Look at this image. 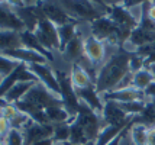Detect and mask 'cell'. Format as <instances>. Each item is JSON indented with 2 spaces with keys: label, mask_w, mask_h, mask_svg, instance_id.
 I'll list each match as a JSON object with an SVG mask.
<instances>
[{
  "label": "cell",
  "mask_w": 155,
  "mask_h": 145,
  "mask_svg": "<svg viewBox=\"0 0 155 145\" xmlns=\"http://www.w3.org/2000/svg\"><path fill=\"white\" fill-rule=\"evenodd\" d=\"M148 129L149 126L147 124H142L134 119V122L128 128V138L130 141V145H147Z\"/></svg>",
  "instance_id": "obj_20"
},
{
  "label": "cell",
  "mask_w": 155,
  "mask_h": 145,
  "mask_svg": "<svg viewBox=\"0 0 155 145\" xmlns=\"http://www.w3.org/2000/svg\"><path fill=\"white\" fill-rule=\"evenodd\" d=\"M101 119L106 126H115L120 129H126L129 125L134 122L135 117L128 116L125 112L122 110L119 103L115 102H104V107L101 112Z\"/></svg>",
  "instance_id": "obj_7"
},
{
  "label": "cell",
  "mask_w": 155,
  "mask_h": 145,
  "mask_svg": "<svg viewBox=\"0 0 155 145\" xmlns=\"http://www.w3.org/2000/svg\"><path fill=\"white\" fill-rule=\"evenodd\" d=\"M0 145H6V142H5V138H0Z\"/></svg>",
  "instance_id": "obj_37"
},
{
  "label": "cell",
  "mask_w": 155,
  "mask_h": 145,
  "mask_svg": "<svg viewBox=\"0 0 155 145\" xmlns=\"http://www.w3.org/2000/svg\"><path fill=\"white\" fill-rule=\"evenodd\" d=\"M31 71L35 74L41 84H44L49 91L55 93L57 96H60V84H58V78L55 74V70L49 65V64H34L29 65Z\"/></svg>",
  "instance_id": "obj_9"
},
{
  "label": "cell",
  "mask_w": 155,
  "mask_h": 145,
  "mask_svg": "<svg viewBox=\"0 0 155 145\" xmlns=\"http://www.w3.org/2000/svg\"><path fill=\"white\" fill-rule=\"evenodd\" d=\"M10 131H12V122L6 117L0 116V138H6Z\"/></svg>",
  "instance_id": "obj_31"
},
{
  "label": "cell",
  "mask_w": 155,
  "mask_h": 145,
  "mask_svg": "<svg viewBox=\"0 0 155 145\" xmlns=\"http://www.w3.org/2000/svg\"><path fill=\"white\" fill-rule=\"evenodd\" d=\"M2 81H3V80H2V78H0V84H2Z\"/></svg>",
  "instance_id": "obj_39"
},
{
  "label": "cell",
  "mask_w": 155,
  "mask_h": 145,
  "mask_svg": "<svg viewBox=\"0 0 155 145\" xmlns=\"http://www.w3.org/2000/svg\"><path fill=\"white\" fill-rule=\"evenodd\" d=\"M55 74L58 78V84H60V97L62 100V104L65 107V110L70 113V116L74 119L78 113L80 109V100L77 97L75 89L73 87V84L70 81V76H67L65 71L62 70H55Z\"/></svg>",
  "instance_id": "obj_3"
},
{
  "label": "cell",
  "mask_w": 155,
  "mask_h": 145,
  "mask_svg": "<svg viewBox=\"0 0 155 145\" xmlns=\"http://www.w3.org/2000/svg\"><path fill=\"white\" fill-rule=\"evenodd\" d=\"M22 47L23 45L20 39V32L0 29V54H5V52L22 48Z\"/></svg>",
  "instance_id": "obj_19"
},
{
  "label": "cell",
  "mask_w": 155,
  "mask_h": 145,
  "mask_svg": "<svg viewBox=\"0 0 155 145\" xmlns=\"http://www.w3.org/2000/svg\"><path fill=\"white\" fill-rule=\"evenodd\" d=\"M52 139L57 144H65L70 141V124L54 125V135Z\"/></svg>",
  "instance_id": "obj_27"
},
{
  "label": "cell",
  "mask_w": 155,
  "mask_h": 145,
  "mask_svg": "<svg viewBox=\"0 0 155 145\" xmlns=\"http://www.w3.org/2000/svg\"><path fill=\"white\" fill-rule=\"evenodd\" d=\"M19 65H20V62H18L16 60L5 55V54H0V78L5 80V78L10 76Z\"/></svg>",
  "instance_id": "obj_26"
},
{
  "label": "cell",
  "mask_w": 155,
  "mask_h": 145,
  "mask_svg": "<svg viewBox=\"0 0 155 145\" xmlns=\"http://www.w3.org/2000/svg\"><path fill=\"white\" fill-rule=\"evenodd\" d=\"M19 81H38V78H36L35 74L31 71L29 65L20 64L10 76L6 77V78L2 81V84H0V99L5 96V93H6L12 86H15V84L19 83Z\"/></svg>",
  "instance_id": "obj_11"
},
{
  "label": "cell",
  "mask_w": 155,
  "mask_h": 145,
  "mask_svg": "<svg viewBox=\"0 0 155 145\" xmlns=\"http://www.w3.org/2000/svg\"><path fill=\"white\" fill-rule=\"evenodd\" d=\"M109 18L115 22L116 25L123 31H128L132 32L135 28L139 26V23L135 18L132 16V13L129 12L126 7L123 6L122 3H115V5H110V10H109Z\"/></svg>",
  "instance_id": "obj_10"
},
{
  "label": "cell",
  "mask_w": 155,
  "mask_h": 145,
  "mask_svg": "<svg viewBox=\"0 0 155 145\" xmlns=\"http://www.w3.org/2000/svg\"><path fill=\"white\" fill-rule=\"evenodd\" d=\"M20 39H22V45H23L25 48H29V49H32V51H36V52L42 54L44 57H47L48 60H52V58H54V55H52L51 52H48L47 49L42 47V44H41L39 39L36 38L35 32H31V31L25 29V31H22V32H20Z\"/></svg>",
  "instance_id": "obj_22"
},
{
  "label": "cell",
  "mask_w": 155,
  "mask_h": 145,
  "mask_svg": "<svg viewBox=\"0 0 155 145\" xmlns=\"http://www.w3.org/2000/svg\"><path fill=\"white\" fill-rule=\"evenodd\" d=\"M155 81V76L152 73V70L145 67V68L139 70L136 73H132V87L139 91H145L151 84Z\"/></svg>",
  "instance_id": "obj_23"
},
{
  "label": "cell",
  "mask_w": 155,
  "mask_h": 145,
  "mask_svg": "<svg viewBox=\"0 0 155 145\" xmlns=\"http://www.w3.org/2000/svg\"><path fill=\"white\" fill-rule=\"evenodd\" d=\"M106 125L101 115L91 110L84 103L80 104L77 116L70 124V141L74 145H84L88 142H96L99 133Z\"/></svg>",
  "instance_id": "obj_2"
},
{
  "label": "cell",
  "mask_w": 155,
  "mask_h": 145,
  "mask_svg": "<svg viewBox=\"0 0 155 145\" xmlns=\"http://www.w3.org/2000/svg\"><path fill=\"white\" fill-rule=\"evenodd\" d=\"M64 145H74V144H71V142H65ZM84 145H94V142H88V144H84Z\"/></svg>",
  "instance_id": "obj_36"
},
{
  "label": "cell",
  "mask_w": 155,
  "mask_h": 145,
  "mask_svg": "<svg viewBox=\"0 0 155 145\" xmlns=\"http://www.w3.org/2000/svg\"><path fill=\"white\" fill-rule=\"evenodd\" d=\"M54 139L52 138H47V139H42V141H38V142H35L32 145H54Z\"/></svg>",
  "instance_id": "obj_35"
},
{
  "label": "cell",
  "mask_w": 155,
  "mask_h": 145,
  "mask_svg": "<svg viewBox=\"0 0 155 145\" xmlns=\"http://www.w3.org/2000/svg\"><path fill=\"white\" fill-rule=\"evenodd\" d=\"M123 131H125V129L115 128V126H104V128L101 129V132L99 133L94 145H109L112 141H115Z\"/></svg>",
  "instance_id": "obj_25"
},
{
  "label": "cell",
  "mask_w": 155,
  "mask_h": 145,
  "mask_svg": "<svg viewBox=\"0 0 155 145\" xmlns=\"http://www.w3.org/2000/svg\"><path fill=\"white\" fill-rule=\"evenodd\" d=\"M35 35L42 44V47L47 49L48 52L54 51H61L60 45V36H58V26L54 25L52 22L42 18L38 23V28L35 29Z\"/></svg>",
  "instance_id": "obj_6"
},
{
  "label": "cell",
  "mask_w": 155,
  "mask_h": 145,
  "mask_svg": "<svg viewBox=\"0 0 155 145\" xmlns=\"http://www.w3.org/2000/svg\"><path fill=\"white\" fill-rule=\"evenodd\" d=\"M107 45L103 41L97 39L91 34L84 35V58L88 60L90 64H93L96 68H100L109 58Z\"/></svg>",
  "instance_id": "obj_5"
},
{
  "label": "cell",
  "mask_w": 155,
  "mask_h": 145,
  "mask_svg": "<svg viewBox=\"0 0 155 145\" xmlns=\"http://www.w3.org/2000/svg\"><path fill=\"white\" fill-rule=\"evenodd\" d=\"M0 29H7L15 32L25 31V25L22 23L19 16L9 3H0Z\"/></svg>",
  "instance_id": "obj_14"
},
{
  "label": "cell",
  "mask_w": 155,
  "mask_h": 145,
  "mask_svg": "<svg viewBox=\"0 0 155 145\" xmlns=\"http://www.w3.org/2000/svg\"><path fill=\"white\" fill-rule=\"evenodd\" d=\"M41 9H42L44 18L48 19L49 22H52L57 26H64L67 23L75 22L65 10V7L62 6L61 2H44L41 5Z\"/></svg>",
  "instance_id": "obj_8"
},
{
  "label": "cell",
  "mask_w": 155,
  "mask_h": 145,
  "mask_svg": "<svg viewBox=\"0 0 155 145\" xmlns=\"http://www.w3.org/2000/svg\"><path fill=\"white\" fill-rule=\"evenodd\" d=\"M5 142H6V145H26L25 138H23V132L13 129V128L7 133V137L5 138Z\"/></svg>",
  "instance_id": "obj_29"
},
{
  "label": "cell",
  "mask_w": 155,
  "mask_h": 145,
  "mask_svg": "<svg viewBox=\"0 0 155 145\" xmlns=\"http://www.w3.org/2000/svg\"><path fill=\"white\" fill-rule=\"evenodd\" d=\"M75 93H77V97H78L80 103H84L91 110H94L96 113L101 115L103 107H104V100H103V96L97 91L94 84L90 86V87H86V89L75 90Z\"/></svg>",
  "instance_id": "obj_12"
},
{
  "label": "cell",
  "mask_w": 155,
  "mask_h": 145,
  "mask_svg": "<svg viewBox=\"0 0 155 145\" xmlns=\"http://www.w3.org/2000/svg\"><path fill=\"white\" fill-rule=\"evenodd\" d=\"M61 54L65 61L71 62V65L80 62V60L84 57V35L81 34L80 28H78L77 36L61 51Z\"/></svg>",
  "instance_id": "obj_16"
},
{
  "label": "cell",
  "mask_w": 155,
  "mask_h": 145,
  "mask_svg": "<svg viewBox=\"0 0 155 145\" xmlns=\"http://www.w3.org/2000/svg\"><path fill=\"white\" fill-rule=\"evenodd\" d=\"M36 83L38 81H19V83H16L15 86H12L10 89L7 90L5 93V96L2 97L0 100H5L7 103L18 104L19 102H22L25 99V96L29 93V90L32 89Z\"/></svg>",
  "instance_id": "obj_18"
},
{
  "label": "cell",
  "mask_w": 155,
  "mask_h": 145,
  "mask_svg": "<svg viewBox=\"0 0 155 145\" xmlns=\"http://www.w3.org/2000/svg\"><path fill=\"white\" fill-rule=\"evenodd\" d=\"M104 102H115V103H129V102H138V100H147L145 94L134 87L128 89H116L106 94H103Z\"/></svg>",
  "instance_id": "obj_13"
},
{
  "label": "cell",
  "mask_w": 155,
  "mask_h": 145,
  "mask_svg": "<svg viewBox=\"0 0 155 145\" xmlns=\"http://www.w3.org/2000/svg\"><path fill=\"white\" fill-rule=\"evenodd\" d=\"M78 34V26L77 23H67L64 26H58V36H60V45H61V51L67 47L70 42L74 39Z\"/></svg>",
  "instance_id": "obj_24"
},
{
  "label": "cell",
  "mask_w": 155,
  "mask_h": 145,
  "mask_svg": "<svg viewBox=\"0 0 155 145\" xmlns=\"http://www.w3.org/2000/svg\"><path fill=\"white\" fill-rule=\"evenodd\" d=\"M68 76H70V81H71V84H73V87L75 90L86 89V87H90V86L94 84V81L91 80V77L88 76V73L81 65H78V64L71 65Z\"/></svg>",
  "instance_id": "obj_21"
},
{
  "label": "cell",
  "mask_w": 155,
  "mask_h": 145,
  "mask_svg": "<svg viewBox=\"0 0 155 145\" xmlns=\"http://www.w3.org/2000/svg\"><path fill=\"white\" fill-rule=\"evenodd\" d=\"M147 145H155V125L149 126V129H148V139H147Z\"/></svg>",
  "instance_id": "obj_34"
},
{
  "label": "cell",
  "mask_w": 155,
  "mask_h": 145,
  "mask_svg": "<svg viewBox=\"0 0 155 145\" xmlns=\"http://www.w3.org/2000/svg\"><path fill=\"white\" fill-rule=\"evenodd\" d=\"M61 3L74 21L78 19L91 23L103 16L96 2H61Z\"/></svg>",
  "instance_id": "obj_4"
},
{
  "label": "cell",
  "mask_w": 155,
  "mask_h": 145,
  "mask_svg": "<svg viewBox=\"0 0 155 145\" xmlns=\"http://www.w3.org/2000/svg\"><path fill=\"white\" fill-rule=\"evenodd\" d=\"M54 145H64V144H57V142H55V144Z\"/></svg>",
  "instance_id": "obj_38"
},
{
  "label": "cell",
  "mask_w": 155,
  "mask_h": 145,
  "mask_svg": "<svg viewBox=\"0 0 155 145\" xmlns=\"http://www.w3.org/2000/svg\"><path fill=\"white\" fill-rule=\"evenodd\" d=\"M147 67V62H145V58L138 54H132L130 55V61H129V70L130 73H136L139 70L145 68Z\"/></svg>",
  "instance_id": "obj_30"
},
{
  "label": "cell",
  "mask_w": 155,
  "mask_h": 145,
  "mask_svg": "<svg viewBox=\"0 0 155 145\" xmlns=\"http://www.w3.org/2000/svg\"><path fill=\"white\" fill-rule=\"evenodd\" d=\"M130 55L132 54L123 48L115 49L113 52H110L106 62L99 68L94 86L101 96L117 89L119 84L123 81V78L130 73L129 70Z\"/></svg>",
  "instance_id": "obj_1"
},
{
  "label": "cell",
  "mask_w": 155,
  "mask_h": 145,
  "mask_svg": "<svg viewBox=\"0 0 155 145\" xmlns=\"http://www.w3.org/2000/svg\"><path fill=\"white\" fill-rule=\"evenodd\" d=\"M145 18L155 23V2L145 3Z\"/></svg>",
  "instance_id": "obj_32"
},
{
  "label": "cell",
  "mask_w": 155,
  "mask_h": 145,
  "mask_svg": "<svg viewBox=\"0 0 155 145\" xmlns=\"http://www.w3.org/2000/svg\"><path fill=\"white\" fill-rule=\"evenodd\" d=\"M135 119L142 124H147L148 126L155 125V102H147V106L141 113V116L135 117Z\"/></svg>",
  "instance_id": "obj_28"
},
{
  "label": "cell",
  "mask_w": 155,
  "mask_h": 145,
  "mask_svg": "<svg viewBox=\"0 0 155 145\" xmlns=\"http://www.w3.org/2000/svg\"><path fill=\"white\" fill-rule=\"evenodd\" d=\"M52 135H54V125L32 124L23 131V138L26 145H32L42 139L52 138Z\"/></svg>",
  "instance_id": "obj_17"
},
{
  "label": "cell",
  "mask_w": 155,
  "mask_h": 145,
  "mask_svg": "<svg viewBox=\"0 0 155 145\" xmlns=\"http://www.w3.org/2000/svg\"><path fill=\"white\" fill-rule=\"evenodd\" d=\"M143 94H145L147 102H155V81L143 91Z\"/></svg>",
  "instance_id": "obj_33"
},
{
  "label": "cell",
  "mask_w": 155,
  "mask_h": 145,
  "mask_svg": "<svg viewBox=\"0 0 155 145\" xmlns=\"http://www.w3.org/2000/svg\"><path fill=\"white\" fill-rule=\"evenodd\" d=\"M5 55L13 58V60H16L20 64H26V65L48 64V61H49L47 57H44L42 54L36 52V51H32V49H29V48H25V47L13 49V51H9V52H5Z\"/></svg>",
  "instance_id": "obj_15"
}]
</instances>
